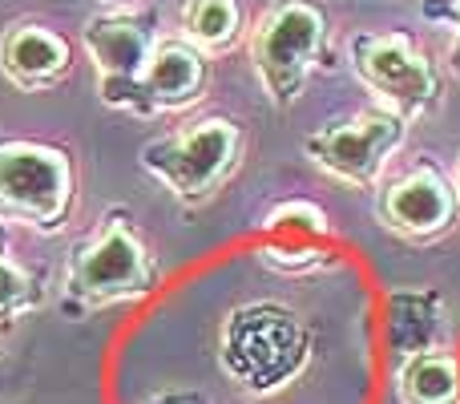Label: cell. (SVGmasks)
<instances>
[{
	"mask_svg": "<svg viewBox=\"0 0 460 404\" xmlns=\"http://www.w3.org/2000/svg\"><path fill=\"white\" fill-rule=\"evenodd\" d=\"M243 134L226 118H202L142 146V170L182 202H207L230 178Z\"/></svg>",
	"mask_w": 460,
	"mask_h": 404,
	"instance_id": "cell-4",
	"label": "cell"
},
{
	"mask_svg": "<svg viewBox=\"0 0 460 404\" xmlns=\"http://www.w3.org/2000/svg\"><path fill=\"white\" fill-rule=\"evenodd\" d=\"M154 287H158V267L150 259V247L121 211L110 214L65 263V292L89 311L137 303Z\"/></svg>",
	"mask_w": 460,
	"mask_h": 404,
	"instance_id": "cell-2",
	"label": "cell"
},
{
	"mask_svg": "<svg viewBox=\"0 0 460 404\" xmlns=\"http://www.w3.org/2000/svg\"><path fill=\"white\" fill-rule=\"evenodd\" d=\"M202 85H207V61H202V53L190 40H162V45H154L150 65L142 73L146 118L186 110L190 102H199Z\"/></svg>",
	"mask_w": 460,
	"mask_h": 404,
	"instance_id": "cell-10",
	"label": "cell"
},
{
	"mask_svg": "<svg viewBox=\"0 0 460 404\" xmlns=\"http://www.w3.org/2000/svg\"><path fill=\"white\" fill-rule=\"evenodd\" d=\"M154 404H207V400L194 397V392H174V397H158Z\"/></svg>",
	"mask_w": 460,
	"mask_h": 404,
	"instance_id": "cell-17",
	"label": "cell"
},
{
	"mask_svg": "<svg viewBox=\"0 0 460 404\" xmlns=\"http://www.w3.org/2000/svg\"><path fill=\"white\" fill-rule=\"evenodd\" d=\"M456 186L432 170H412V175L388 183L380 194V222L392 235L412 238V243H429V238L445 235L456 222Z\"/></svg>",
	"mask_w": 460,
	"mask_h": 404,
	"instance_id": "cell-9",
	"label": "cell"
},
{
	"mask_svg": "<svg viewBox=\"0 0 460 404\" xmlns=\"http://www.w3.org/2000/svg\"><path fill=\"white\" fill-rule=\"evenodd\" d=\"M404 142V121L396 113H364L356 121H335V126L319 130L307 138V158L315 162L323 175L340 178L351 186H376Z\"/></svg>",
	"mask_w": 460,
	"mask_h": 404,
	"instance_id": "cell-7",
	"label": "cell"
},
{
	"mask_svg": "<svg viewBox=\"0 0 460 404\" xmlns=\"http://www.w3.org/2000/svg\"><path fill=\"white\" fill-rule=\"evenodd\" d=\"M77 178L73 158L49 142H0V219L37 235H57L69 222Z\"/></svg>",
	"mask_w": 460,
	"mask_h": 404,
	"instance_id": "cell-3",
	"label": "cell"
},
{
	"mask_svg": "<svg viewBox=\"0 0 460 404\" xmlns=\"http://www.w3.org/2000/svg\"><path fill=\"white\" fill-rule=\"evenodd\" d=\"M453 21H456V29H460V4L453 8Z\"/></svg>",
	"mask_w": 460,
	"mask_h": 404,
	"instance_id": "cell-18",
	"label": "cell"
},
{
	"mask_svg": "<svg viewBox=\"0 0 460 404\" xmlns=\"http://www.w3.org/2000/svg\"><path fill=\"white\" fill-rule=\"evenodd\" d=\"M262 230L267 235H283V238H327V214L319 202L311 199H287V202H275L262 219Z\"/></svg>",
	"mask_w": 460,
	"mask_h": 404,
	"instance_id": "cell-15",
	"label": "cell"
},
{
	"mask_svg": "<svg viewBox=\"0 0 460 404\" xmlns=\"http://www.w3.org/2000/svg\"><path fill=\"white\" fill-rule=\"evenodd\" d=\"M69 40L45 24H16L0 37V73L21 89L57 85L69 69Z\"/></svg>",
	"mask_w": 460,
	"mask_h": 404,
	"instance_id": "cell-11",
	"label": "cell"
},
{
	"mask_svg": "<svg viewBox=\"0 0 460 404\" xmlns=\"http://www.w3.org/2000/svg\"><path fill=\"white\" fill-rule=\"evenodd\" d=\"M218 360L226 376L254 397L287 389L311 360V336L303 319L283 303H243L226 316Z\"/></svg>",
	"mask_w": 460,
	"mask_h": 404,
	"instance_id": "cell-1",
	"label": "cell"
},
{
	"mask_svg": "<svg viewBox=\"0 0 460 404\" xmlns=\"http://www.w3.org/2000/svg\"><path fill=\"white\" fill-rule=\"evenodd\" d=\"M89 61L97 65V89L110 110H121L129 118H146L142 105V73L154 53V32L134 16H97L81 32Z\"/></svg>",
	"mask_w": 460,
	"mask_h": 404,
	"instance_id": "cell-6",
	"label": "cell"
},
{
	"mask_svg": "<svg viewBox=\"0 0 460 404\" xmlns=\"http://www.w3.org/2000/svg\"><path fill=\"white\" fill-rule=\"evenodd\" d=\"M356 69L364 85L380 97L384 113H396L400 121L420 118L437 97L432 65L404 37H359Z\"/></svg>",
	"mask_w": 460,
	"mask_h": 404,
	"instance_id": "cell-8",
	"label": "cell"
},
{
	"mask_svg": "<svg viewBox=\"0 0 460 404\" xmlns=\"http://www.w3.org/2000/svg\"><path fill=\"white\" fill-rule=\"evenodd\" d=\"M456 199H460V166H456Z\"/></svg>",
	"mask_w": 460,
	"mask_h": 404,
	"instance_id": "cell-19",
	"label": "cell"
},
{
	"mask_svg": "<svg viewBox=\"0 0 460 404\" xmlns=\"http://www.w3.org/2000/svg\"><path fill=\"white\" fill-rule=\"evenodd\" d=\"M259 259L279 275H311L315 267L327 263V251L311 238H303V243H262Z\"/></svg>",
	"mask_w": 460,
	"mask_h": 404,
	"instance_id": "cell-16",
	"label": "cell"
},
{
	"mask_svg": "<svg viewBox=\"0 0 460 404\" xmlns=\"http://www.w3.org/2000/svg\"><path fill=\"white\" fill-rule=\"evenodd\" d=\"M40 303V283L4 243H0V328L29 316Z\"/></svg>",
	"mask_w": 460,
	"mask_h": 404,
	"instance_id": "cell-14",
	"label": "cell"
},
{
	"mask_svg": "<svg viewBox=\"0 0 460 404\" xmlns=\"http://www.w3.org/2000/svg\"><path fill=\"white\" fill-rule=\"evenodd\" d=\"M400 404H460V364L448 352H416L396 376Z\"/></svg>",
	"mask_w": 460,
	"mask_h": 404,
	"instance_id": "cell-12",
	"label": "cell"
},
{
	"mask_svg": "<svg viewBox=\"0 0 460 404\" xmlns=\"http://www.w3.org/2000/svg\"><path fill=\"white\" fill-rule=\"evenodd\" d=\"M182 29L194 49H226L238 32V4L234 0H190Z\"/></svg>",
	"mask_w": 460,
	"mask_h": 404,
	"instance_id": "cell-13",
	"label": "cell"
},
{
	"mask_svg": "<svg viewBox=\"0 0 460 404\" xmlns=\"http://www.w3.org/2000/svg\"><path fill=\"white\" fill-rule=\"evenodd\" d=\"M319 45H323V13L315 4L287 0L275 13H267V21L254 32L251 57L270 102L287 105L299 97Z\"/></svg>",
	"mask_w": 460,
	"mask_h": 404,
	"instance_id": "cell-5",
	"label": "cell"
}]
</instances>
